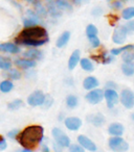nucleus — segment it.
Returning <instances> with one entry per match:
<instances>
[{"label": "nucleus", "mask_w": 134, "mask_h": 152, "mask_svg": "<svg viewBox=\"0 0 134 152\" xmlns=\"http://www.w3.org/2000/svg\"><path fill=\"white\" fill-rule=\"evenodd\" d=\"M48 41V34L46 29L38 25L25 27L15 39V43L17 45H23L28 47L43 46Z\"/></svg>", "instance_id": "obj_1"}, {"label": "nucleus", "mask_w": 134, "mask_h": 152, "mask_svg": "<svg viewBox=\"0 0 134 152\" xmlns=\"http://www.w3.org/2000/svg\"><path fill=\"white\" fill-rule=\"evenodd\" d=\"M44 139V127L41 125H30L20 131L17 135V141L22 148L32 151Z\"/></svg>", "instance_id": "obj_2"}, {"label": "nucleus", "mask_w": 134, "mask_h": 152, "mask_svg": "<svg viewBox=\"0 0 134 152\" xmlns=\"http://www.w3.org/2000/svg\"><path fill=\"white\" fill-rule=\"evenodd\" d=\"M108 146L111 150L116 152L127 151L129 149V144L126 140H124L121 137H112L109 139Z\"/></svg>", "instance_id": "obj_3"}, {"label": "nucleus", "mask_w": 134, "mask_h": 152, "mask_svg": "<svg viewBox=\"0 0 134 152\" xmlns=\"http://www.w3.org/2000/svg\"><path fill=\"white\" fill-rule=\"evenodd\" d=\"M51 134H53V140H55L56 143H58L63 148H68L69 145L71 144L69 137L66 134L62 129L55 127V128L51 130Z\"/></svg>", "instance_id": "obj_4"}, {"label": "nucleus", "mask_w": 134, "mask_h": 152, "mask_svg": "<svg viewBox=\"0 0 134 152\" xmlns=\"http://www.w3.org/2000/svg\"><path fill=\"white\" fill-rule=\"evenodd\" d=\"M119 100L124 107L131 110L134 107V92L130 89H124L119 94Z\"/></svg>", "instance_id": "obj_5"}, {"label": "nucleus", "mask_w": 134, "mask_h": 152, "mask_svg": "<svg viewBox=\"0 0 134 152\" xmlns=\"http://www.w3.org/2000/svg\"><path fill=\"white\" fill-rule=\"evenodd\" d=\"M86 101L88 102L89 104H92V105H96V104H98L103 101L104 99V91L101 89H96L90 90L85 96Z\"/></svg>", "instance_id": "obj_6"}, {"label": "nucleus", "mask_w": 134, "mask_h": 152, "mask_svg": "<svg viewBox=\"0 0 134 152\" xmlns=\"http://www.w3.org/2000/svg\"><path fill=\"white\" fill-rule=\"evenodd\" d=\"M45 97H46V95L41 90H37V91L33 92L28 96L26 102H27L28 105L34 106V107H36V106H42L43 103H44Z\"/></svg>", "instance_id": "obj_7"}, {"label": "nucleus", "mask_w": 134, "mask_h": 152, "mask_svg": "<svg viewBox=\"0 0 134 152\" xmlns=\"http://www.w3.org/2000/svg\"><path fill=\"white\" fill-rule=\"evenodd\" d=\"M128 28L126 27V25H121L117 28H115L114 31L112 34V41L114 44H118L121 45L126 42L127 40V36H128Z\"/></svg>", "instance_id": "obj_8"}, {"label": "nucleus", "mask_w": 134, "mask_h": 152, "mask_svg": "<svg viewBox=\"0 0 134 152\" xmlns=\"http://www.w3.org/2000/svg\"><path fill=\"white\" fill-rule=\"evenodd\" d=\"M104 98L107 102V107L108 108H113L119 100V95L117 94V92L113 89H106L104 91Z\"/></svg>", "instance_id": "obj_9"}, {"label": "nucleus", "mask_w": 134, "mask_h": 152, "mask_svg": "<svg viewBox=\"0 0 134 152\" xmlns=\"http://www.w3.org/2000/svg\"><path fill=\"white\" fill-rule=\"evenodd\" d=\"M64 124H65L66 128L70 131H77L82 127V120L79 117H67L64 120Z\"/></svg>", "instance_id": "obj_10"}, {"label": "nucleus", "mask_w": 134, "mask_h": 152, "mask_svg": "<svg viewBox=\"0 0 134 152\" xmlns=\"http://www.w3.org/2000/svg\"><path fill=\"white\" fill-rule=\"evenodd\" d=\"M41 22L40 16L36 13V12L28 10L27 11V17L23 18V25L24 27H30V26L38 25Z\"/></svg>", "instance_id": "obj_11"}, {"label": "nucleus", "mask_w": 134, "mask_h": 152, "mask_svg": "<svg viewBox=\"0 0 134 152\" xmlns=\"http://www.w3.org/2000/svg\"><path fill=\"white\" fill-rule=\"evenodd\" d=\"M87 121L94 127H102L106 123V117L102 113H96V114L88 115Z\"/></svg>", "instance_id": "obj_12"}, {"label": "nucleus", "mask_w": 134, "mask_h": 152, "mask_svg": "<svg viewBox=\"0 0 134 152\" xmlns=\"http://www.w3.org/2000/svg\"><path fill=\"white\" fill-rule=\"evenodd\" d=\"M78 143H79L84 149L88 150V151H96V149H98L96 143L84 134H81L78 137Z\"/></svg>", "instance_id": "obj_13"}, {"label": "nucleus", "mask_w": 134, "mask_h": 152, "mask_svg": "<svg viewBox=\"0 0 134 152\" xmlns=\"http://www.w3.org/2000/svg\"><path fill=\"white\" fill-rule=\"evenodd\" d=\"M124 132H125V127L119 122L111 123L108 127V133L112 137H121Z\"/></svg>", "instance_id": "obj_14"}, {"label": "nucleus", "mask_w": 134, "mask_h": 152, "mask_svg": "<svg viewBox=\"0 0 134 152\" xmlns=\"http://www.w3.org/2000/svg\"><path fill=\"white\" fill-rule=\"evenodd\" d=\"M15 65L17 66L18 68L20 69H23V70H27L30 69V68H35L36 67V61L34 59H30V58H17L15 61Z\"/></svg>", "instance_id": "obj_15"}, {"label": "nucleus", "mask_w": 134, "mask_h": 152, "mask_svg": "<svg viewBox=\"0 0 134 152\" xmlns=\"http://www.w3.org/2000/svg\"><path fill=\"white\" fill-rule=\"evenodd\" d=\"M0 52L17 54L20 52V47L14 43H2V44H0Z\"/></svg>", "instance_id": "obj_16"}, {"label": "nucleus", "mask_w": 134, "mask_h": 152, "mask_svg": "<svg viewBox=\"0 0 134 152\" xmlns=\"http://www.w3.org/2000/svg\"><path fill=\"white\" fill-rule=\"evenodd\" d=\"M80 59H81V52H80V50L77 49V50L73 51L70 56H69L68 63H67V68H68V70L73 71V69H76V67L79 65Z\"/></svg>", "instance_id": "obj_17"}, {"label": "nucleus", "mask_w": 134, "mask_h": 152, "mask_svg": "<svg viewBox=\"0 0 134 152\" xmlns=\"http://www.w3.org/2000/svg\"><path fill=\"white\" fill-rule=\"evenodd\" d=\"M91 58L96 61L98 63H102L104 65H107V64H110L114 61V55H112L111 53L108 54L107 52H102L98 55H92Z\"/></svg>", "instance_id": "obj_18"}, {"label": "nucleus", "mask_w": 134, "mask_h": 152, "mask_svg": "<svg viewBox=\"0 0 134 152\" xmlns=\"http://www.w3.org/2000/svg\"><path fill=\"white\" fill-rule=\"evenodd\" d=\"M98 86H100V83H98V78L94 77V76H88L83 81V88L85 90H87V91L96 89Z\"/></svg>", "instance_id": "obj_19"}, {"label": "nucleus", "mask_w": 134, "mask_h": 152, "mask_svg": "<svg viewBox=\"0 0 134 152\" xmlns=\"http://www.w3.org/2000/svg\"><path fill=\"white\" fill-rule=\"evenodd\" d=\"M23 56L26 57V58L30 59H34V61H40L43 57V53L42 51L38 50V49H35V47L33 49H30V50L25 51L23 53Z\"/></svg>", "instance_id": "obj_20"}, {"label": "nucleus", "mask_w": 134, "mask_h": 152, "mask_svg": "<svg viewBox=\"0 0 134 152\" xmlns=\"http://www.w3.org/2000/svg\"><path fill=\"white\" fill-rule=\"evenodd\" d=\"M70 32L69 31H64L61 34V36L59 37V38L57 39V42H56V46L58 47V48H63V47H65L66 45L68 44L69 40H70Z\"/></svg>", "instance_id": "obj_21"}, {"label": "nucleus", "mask_w": 134, "mask_h": 152, "mask_svg": "<svg viewBox=\"0 0 134 152\" xmlns=\"http://www.w3.org/2000/svg\"><path fill=\"white\" fill-rule=\"evenodd\" d=\"M47 2H53L56 4V7L61 11H73V5L67 1V0H46Z\"/></svg>", "instance_id": "obj_22"}, {"label": "nucleus", "mask_w": 134, "mask_h": 152, "mask_svg": "<svg viewBox=\"0 0 134 152\" xmlns=\"http://www.w3.org/2000/svg\"><path fill=\"white\" fill-rule=\"evenodd\" d=\"M5 73H4V76L7 77L9 79H12V80H19L21 78V72L19 71L18 69H14V68H10V69L5 70Z\"/></svg>", "instance_id": "obj_23"}, {"label": "nucleus", "mask_w": 134, "mask_h": 152, "mask_svg": "<svg viewBox=\"0 0 134 152\" xmlns=\"http://www.w3.org/2000/svg\"><path fill=\"white\" fill-rule=\"evenodd\" d=\"M121 72L126 76H133L134 75V63H123L121 65Z\"/></svg>", "instance_id": "obj_24"}, {"label": "nucleus", "mask_w": 134, "mask_h": 152, "mask_svg": "<svg viewBox=\"0 0 134 152\" xmlns=\"http://www.w3.org/2000/svg\"><path fill=\"white\" fill-rule=\"evenodd\" d=\"M126 50H134V45L133 44H127V45H124L121 47H118V48H112L110 50V53L114 56L116 55H119Z\"/></svg>", "instance_id": "obj_25"}, {"label": "nucleus", "mask_w": 134, "mask_h": 152, "mask_svg": "<svg viewBox=\"0 0 134 152\" xmlns=\"http://www.w3.org/2000/svg\"><path fill=\"white\" fill-rule=\"evenodd\" d=\"M80 66L86 72H92L94 70V66L89 58H81L80 59Z\"/></svg>", "instance_id": "obj_26"}, {"label": "nucleus", "mask_w": 134, "mask_h": 152, "mask_svg": "<svg viewBox=\"0 0 134 152\" xmlns=\"http://www.w3.org/2000/svg\"><path fill=\"white\" fill-rule=\"evenodd\" d=\"M13 88L14 83L10 79H5V80H2L0 83V92L1 93H10L13 90Z\"/></svg>", "instance_id": "obj_27"}, {"label": "nucleus", "mask_w": 134, "mask_h": 152, "mask_svg": "<svg viewBox=\"0 0 134 152\" xmlns=\"http://www.w3.org/2000/svg\"><path fill=\"white\" fill-rule=\"evenodd\" d=\"M66 105H67V107L71 108V110L77 107V106L79 105V99H78L77 96H75V95L67 96V97H66Z\"/></svg>", "instance_id": "obj_28"}, {"label": "nucleus", "mask_w": 134, "mask_h": 152, "mask_svg": "<svg viewBox=\"0 0 134 152\" xmlns=\"http://www.w3.org/2000/svg\"><path fill=\"white\" fill-rule=\"evenodd\" d=\"M23 105L24 102L21 99H16L7 104V110H11V112H15V110H18L19 108H21Z\"/></svg>", "instance_id": "obj_29"}, {"label": "nucleus", "mask_w": 134, "mask_h": 152, "mask_svg": "<svg viewBox=\"0 0 134 152\" xmlns=\"http://www.w3.org/2000/svg\"><path fill=\"white\" fill-rule=\"evenodd\" d=\"M121 17L126 21H129L132 18H134V7H129L124 9L123 12H121Z\"/></svg>", "instance_id": "obj_30"}, {"label": "nucleus", "mask_w": 134, "mask_h": 152, "mask_svg": "<svg viewBox=\"0 0 134 152\" xmlns=\"http://www.w3.org/2000/svg\"><path fill=\"white\" fill-rule=\"evenodd\" d=\"M12 66H13V63H12L11 58L5 56H0V69L7 70L12 68Z\"/></svg>", "instance_id": "obj_31"}, {"label": "nucleus", "mask_w": 134, "mask_h": 152, "mask_svg": "<svg viewBox=\"0 0 134 152\" xmlns=\"http://www.w3.org/2000/svg\"><path fill=\"white\" fill-rule=\"evenodd\" d=\"M133 50H126L121 53V58H123L124 63H132L133 61Z\"/></svg>", "instance_id": "obj_32"}, {"label": "nucleus", "mask_w": 134, "mask_h": 152, "mask_svg": "<svg viewBox=\"0 0 134 152\" xmlns=\"http://www.w3.org/2000/svg\"><path fill=\"white\" fill-rule=\"evenodd\" d=\"M87 38H88V40H89V43H90V45H91L92 48H98V47L101 46V41L96 34L87 37Z\"/></svg>", "instance_id": "obj_33"}, {"label": "nucleus", "mask_w": 134, "mask_h": 152, "mask_svg": "<svg viewBox=\"0 0 134 152\" xmlns=\"http://www.w3.org/2000/svg\"><path fill=\"white\" fill-rule=\"evenodd\" d=\"M98 28H96V26L93 25V24H89V25L86 27V34H87V37L98 34Z\"/></svg>", "instance_id": "obj_34"}, {"label": "nucleus", "mask_w": 134, "mask_h": 152, "mask_svg": "<svg viewBox=\"0 0 134 152\" xmlns=\"http://www.w3.org/2000/svg\"><path fill=\"white\" fill-rule=\"evenodd\" d=\"M35 7H36V13L38 14L39 16H45L47 14V10L45 9L44 7H43L42 5V3H39V4H37V5H35Z\"/></svg>", "instance_id": "obj_35"}, {"label": "nucleus", "mask_w": 134, "mask_h": 152, "mask_svg": "<svg viewBox=\"0 0 134 152\" xmlns=\"http://www.w3.org/2000/svg\"><path fill=\"white\" fill-rule=\"evenodd\" d=\"M113 2H111V9H113L114 11H118V10L123 9V4L124 2L121 0H112Z\"/></svg>", "instance_id": "obj_36"}, {"label": "nucleus", "mask_w": 134, "mask_h": 152, "mask_svg": "<svg viewBox=\"0 0 134 152\" xmlns=\"http://www.w3.org/2000/svg\"><path fill=\"white\" fill-rule=\"evenodd\" d=\"M68 148H69V151L70 152H83L84 150H85L80 144H73V145L70 144Z\"/></svg>", "instance_id": "obj_37"}, {"label": "nucleus", "mask_w": 134, "mask_h": 152, "mask_svg": "<svg viewBox=\"0 0 134 152\" xmlns=\"http://www.w3.org/2000/svg\"><path fill=\"white\" fill-rule=\"evenodd\" d=\"M19 132H20L19 129L15 128V129H12V130H10L9 132H7V137H9V139L16 140V139H17V135L19 134Z\"/></svg>", "instance_id": "obj_38"}, {"label": "nucleus", "mask_w": 134, "mask_h": 152, "mask_svg": "<svg viewBox=\"0 0 134 152\" xmlns=\"http://www.w3.org/2000/svg\"><path fill=\"white\" fill-rule=\"evenodd\" d=\"M53 99L50 97V96H46L45 97V100H44V103H43V107L45 108V110H47V108H49L51 105H53Z\"/></svg>", "instance_id": "obj_39"}, {"label": "nucleus", "mask_w": 134, "mask_h": 152, "mask_svg": "<svg viewBox=\"0 0 134 152\" xmlns=\"http://www.w3.org/2000/svg\"><path fill=\"white\" fill-rule=\"evenodd\" d=\"M7 147V140L3 135L0 134V151H3L5 150Z\"/></svg>", "instance_id": "obj_40"}, {"label": "nucleus", "mask_w": 134, "mask_h": 152, "mask_svg": "<svg viewBox=\"0 0 134 152\" xmlns=\"http://www.w3.org/2000/svg\"><path fill=\"white\" fill-rule=\"evenodd\" d=\"M91 14H92V16H94V17H98V16H101L103 14V9L101 7H96L93 10H92Z\"/></svg>", "instance_id": "obj_41"}, {"label": "nucleus", "mask_w": 134, "mask_h": 152, "mask_svg": "<svg viewBox=\"0 0 134 152\" xmlns=\"http://www.w3.org/2000/svg\"><path fill=\"white\" fill-rule=\"evenodd\" d=\"M105 87H106V89H113V90L117 89V85L114 81H107Z\"/></svg>", "instance_id": "obj_42"}, {"label": "nucleus", "mask_w": 134, "mask_h": 152, "mask_svg": "<svg viewBox=\"0 0 134 152\" xmlns=\"http://www.w3.org/2000/svg\"><path fill=\"white\" fill-rule=\"evenodd\" d=\"M126 27L128 28L129 31H134V20L128 22V23L126 24Z\"/></svg>", "instance_id": "obj_43"}, {"label": "nucleus", "mask_w": 134, "mask_h": 152, "mask_svg": "<svg viewBox=\"0 0 134 152\" xmlns=\"http://www.w3.org/2000/svg\"><path fill=\"white\" fill-rule=\"evenodd\" d=\"M53 149H55L56 151H61V150L63 149V147H62V146H60L58 143H56V142H53Z\"/></svg>", "instance_id": "obj_44"}, {"label": "nucleus", "mask_w": 134, "mask_h": 152, "mask_svg": "<svg viewBox=\"0 0 134 152\" xmlns=\"http://www.w3.org/2000/svg\"><path fill=\"white\" fill-rule=\"evenodd\" d=\"M25 1L34 5H37V4H39V3H41V0H25Z\"/></svg>", "instance_id": "obj_45"}, {"label": "nucleus", "mask_w": 134, "mask_h": 152, "mask_svg": "<svg viewBox=\"0 0 134 152\" xmlns=\"http://www.w3.org/2000/svg\"><path fill=\"white\" fill-rule=\"evenodd\" d=\"M42 151H45V152H48L49 151V148L47 147L45 144H43V145H42Z\"/></svg>", "instance_id": "obj_46"}, {"label": "nucleus", "mask_w": 134, "mask_h": 152, "mask_svg": "<svg viewBox=\"0 0 134 152\" xmlns=\"http://www.w3.org/2000/svg\"><path fill=\"white\" fill-rule=\"evenodd\" d=\"M73 3H76V4H81L83 1H85V0H71Z\"/></svg>", "instance_id": "obj_47"}, {"label": "nucleus", "mask_w": 134, "mask_h": 152, "mask_svg": "<svg viewBox=\"0 0 134 152\" xmlns=\"http://www.w3.org/2000/svg\"><path fill=\"white\" fill-rule=\"evenodd\" d=\"M130 118H131V120H132V121H134V113H132L131 116H130Z\"/></svg>", "instance_id": "obj_48"}, {"label": "nucleus", "mask_w": 134, "mask_h": 152, "mask_svg": "<svg viewBox=\"0 0 134 152\" xmlns=\"http://www.w3.org/2000/svg\"><path fill=\"white\" fill-rule=\"evenodd\" d=\"M121 1H123V2H128L129 0H121Z\"/></svg>", "instance_id": "obj_49"}, {"label": "nucleus", "mask_w": 134, "mask_h": 152, "mask_svg": "<svg viewBox=\"0 0 134 152\" xmlns=\"http://www.w3.org/2000/svg\"><path fill=\"white\" fill-rule=\"evenodd\" d=\"M133 61H134V55H133Z\"/></svg>", "instance_id": "obj_50"}, {"label": "nucleus", "mask_w": 134, "mask_h": 152, "mask_svg": "<svg viewBox=\"0 0 134 152\" xmlns=\"http://www.w3.org/2000/svg\"><path fill=\"white\" fill-rule=\"evenodd\" d=\"M109 1H112V0H109Z\"/></svg>", "instance_id": "obj_51"}]
</instances>
